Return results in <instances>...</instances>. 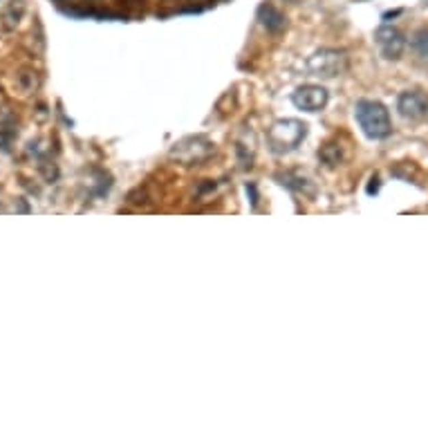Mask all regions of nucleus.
<instances>
[{"label":"nucleus","mask_w":428,"mask_h":428,"mask_svg":"<svg viewBox=\"0 0 428 428\" xmlns=\"http://www.w3.org/2000/svg\"><path fill=\"white\" fill-rule=\"evenodd\" d=\"M397 110L406 119H424L428 117V96L419 90H406L399 94Z\"/></svg>","instance_id":"nucleus-7"},{"label":"nucleus","mask_w":428,"mask_h":428,"mask_svg":"<svg viewBox=\"0 0 428 428\" xmlns=\"http://www.w3.org/2000/svg\"><path fill=\"white\" fill-rule=\"evenodd\" d=\"M327 99L330 94L323 85H301L292 96L294 106L305 112H321L327 106Z\"/></svg>","instance_id":"nucleus-6"},{"label":"nucleus","mask_w":428,"mask_h":428,"mask_svg":"<svg viewBox=\"0 0 428 428\" xmlns=\"http://www.w3.org/2000/svg\"><path fill=\"white\" fill-rule=\"evenodd\" d=\"M23 14H25V0H10V5L3 12V27L14 29L21 23Z\"/></svg>","instance_id":"nucleus-11"},{"label":"nucleus","mask_w":428,"mask_h":428,"mask_svg":"<svg viewBox=\"0 0 428 428\" xmlns=\"http://www.w3.org/2000/svg\"><path fill=\"white\" fill-rule=\"evenodd\" d=\"M319 159L327 168H336L338 164H343V161L348 159V150H345L343 144L338 142V137H332V139L325 142L319 148Z\"/></svg>","instance_id":"nucleus-9"},{"label":"nucleus","mask_w":428,"mask_h":428,"mask_svg":"<svg viewBox=\"0 0 428 428\" xmlns=\"http://www.w3.org/2000/svg\"><path fill=\"white\" fill-rule=\"evenodd\" d=\"M354 117H357L361 131L366 133L370 139H386L392 133V121L390 112L384 103L373 99H361L354 108Z\"/></svg>","instance_id":"nucleus-1"},{"label":"nucleus","mask_w":428,"mask_h":428,"mask_svg":"<svg viewBox=\"0 0 428 428\" xmlns=\"http://www.w3.org/2000/svg\"><path fill=\"white\" fill-rule=\"evenodd\" d=\"M308 66H310L312 75L323 77V79H332L348 68V59H345V54L338 50H321L312 56Z\"/></svg>","instance_id":"nucleus-4"},{"label":"nucleus","mask_w":428,"mask_h":428,"mask_svg":"<svg viewBox=\"0 0 428 428\" xmlns=\"http://www.w3.org/2000/svg\"><path fill=\"white\" fill-rule=\"evenodd\" d=\"M410 47H413V52L419 56V59L428 61V27H422L415 31L413 38H410Z\"/></svg>","instance_id":"nucleus-12"},{"label":"nucleus","mask_w":428,"mask_h":428,"mask_svg":"<svg viewBox=\"0 0 428 428\" xmlns=\"http://www.w3.org/2000/svg\"><path fill=\"white\" fill-rule=\"evenodd\" d=\"M375 40H377L379 52H382L384 59H388V61L401 59L403 50H406V38H403V34L394 25L379 27L375 34Z\"/></svg>","instance_id":"nucleus-5"},{"label":"nucleus","mask_w":428,"mask_h":428,"mask_svg":"<svg viewBox=\"0 0 428 428\" xmlns=\"http://www.w3.org/2000/svg\"><path fill=\"white\" fill-rule=\"evenodd\" d=\"M213 150H215L213 142L198 135V137H187V139H182L180 144H175V148L171 150V157L180 161V164L196 166L211 157Z\"/></svg>","instance_id":"nucleus-3"},{"label":"nucleus","mask_w":428,"mask_h":428,"mask_svg":"<svg viewBox=\"0 0 428 428\" xmlns=\"http://www.w3.org/2000/svg\"><path fill=\"white\" fill-rule=\"evenodd\" d=\"M16 119L10 108H0V148L10 150L14 137H16Z\"/></svg>","instance_id":"nucleus-10"},{"label":"nucleus","mask_w":428,"mask_h":428,"mask_svg":"<svg viewBox=\"0 0 428 428\" xmlns=\"http://www.w3.org/2000/svg\"><path fill=\"white\" fill-rule=\"evenodd\" d=\"M258 21H260V25L267 29L269 34H280V31L287 27L285 14H282L278 7H273L269 3L260 5V10H258Z\"/></svg>","instance_id":"nucleus-8"},{"label":"nucleus","mask_w":428,"mask_h":428,"mask_svg":"<svg viewBox=\"0 0 428 428\" xmlns=\"http://www.w3.org/2000/svg\"><path fill=\"white\" fill-rule=\"evenodd\" d=\"M305 135H308V126L303 124V121L298 119H280L276 121L271 128H269V146L271 150L276 152H287V150H294L298 144L305 139Z\"/></svg>","instance_id":"nucleus-2"}]
</instances>
